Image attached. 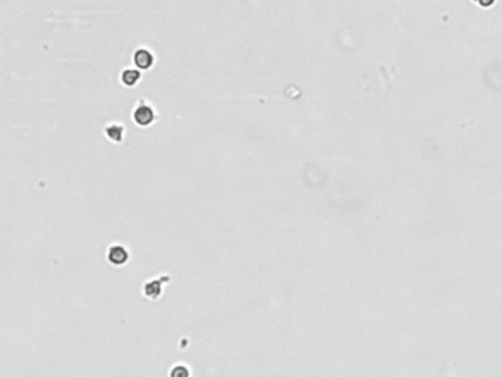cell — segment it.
<instances>
[{"label": "cell", "mask_w": 502, "mask_h": 377, "mask_svg": "<svg viewBox=\"0 0 502 377\" xmlns=\"http://www.w3.org/2000/svg\"><path fill=\"white\" fill-rule=\"evenodd\" d=\"M106 259L112 265L121 267V265H126L127 262H128L130 252L123 245H112V246H109V249L106 252Z\"/></svg>", "instance_id": "obj_1"}, {"label": "cell", "mask_w": 502, "mask_h": 377, "mask_svg": "<svg viewBox=\"0 0 502 377\" xmlns=\"http://www.w3.org/2000/svg\"><path fill=\"white\" fill-rule=\"evenodd\" d=\"M133 118H134V121H136L139 126L146 127L154 123V120H155V112H154V109H152L149 105H145V103H143V105H139V106L136 108V111H134V114H133Z\"/></svg>", "instance_id": "obj_2"}, {"label": "cell", "mask_w": 502, "mask_h": 377, "mask_svg": "<svg viewBox=\"0 0 502 377\" xmlns=\"http://www.w3.org/2000/svg\"><path fill=\"white\" fill-rule=\"evenodd\" d=\"M169 280V277L167 276H162V277H159V279H155V280H149V282H146L145 283V286H143V293H145V296L148 298V299H158L159 296H161V293H162V287H164V284H165V282H168Z\"/></svg>", "instance_id": "obj_3"}, {"label": "cell", "mask_w": 502, "mask_h": 377, "mask_svg": "<svg viewBox=\"0 0 502 377\" xmlns=\"http://www.w3.org/2000/svg\"><path fill=\"white\" fill-rule=\"evenodd\" d=\"M154 61H155L154 55L148 49H145V47L136 50V53H134V63L140 69H149L154 65Z\"/></svg>", "instance_id": "obj_4"}, {"label": "cell", "mask_w": 502, "mask_h": 377, "mask_svg": "<svg viewBox=\"0 0 502 377\" xmlns=\"http://www.w3.org/2000/svg\"><path fill=\"white\" fill-rule=\"evenodd\" d=\"M105 134L114 143H121L124 139V127L118 123H111L105 127Z\"/></svg>", "instance_id": "obj_5"}, {"label": "cell", "mask_w": 502, "mask_h": 377, "mask_svg": "<svg viewBox=\"0 0 502 377\" xmlns=\"http://www.w3.org/2000/svg\"><path fill=\"white\" fill-rule=\"evenodd\" d=\"M140 77H142V74L137 69H126L121 74V80L126 86H136L137 81L140 80Z\"/></svg>", "instance_id": "obj_6"}, {"label": "cell", "mask_w": 502, "mask_h": 377, "mask_svg": "<svg viewBox=\"0 0 502 377\" xmlns=\"http://www.w3.org/2000/svg\"><path fill=\"white\" fill-rule=\"evenodd\" d=\"M169 377H190V370L184 364H177L171 369Z\"/></svg>", "instance_id": "obj_7"}]
</instances>
